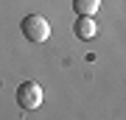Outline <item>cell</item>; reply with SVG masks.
<instances>
[{"label": "cell", "mask_w": 126, "mask_h": 120, "mask_svg": "<svg viewBox=\"0 0 126 120\" xmlns=\"http://www.w3.org/2000/svg\"><path fill=\"white\" fill-rule=\"evenodd\" d=\"M101 9V0H73V11L79 17H93Z\"/></svg>", "instance_id": "obj_4"}, {"label": "cell", "mask_w": 126, "mask_h": 120, "mask_svg": "<svg viewBox=\"0 0 126 120\" xmlns=\"http://www.w3.org/2000/svg\"><path fill=\"white\" fill-rule=\"evenodd\" d=\"M14 98H17L20 109H25V112L39 109L42 106V87L36 84V81H23V84L17 87V92H14Z\"/></svg>", "instance_id": "obj_2"}, {"label": "cell", "mask_w": 126, "mask_h": 120, "mask_svg": "<svg viewBox=\"0 0 126 120\" xmlns=\"http://www.w3.org/2000/svg\"><path fill=\"white\" fill-rule=\"evenodd\" d=\"M20 31H23V36L28 42H45L50 36V22L42 17V14H25L23 22H20Z\"/></svg>", "instance_id": "obj_1"}, {"label": "cell", "mask_w": 126, "mask_h": 120, "mask_svg": "<svg viewBox=\"0 0 126 120\" xmlns=\"http://www.w3.org/2000/svg\"><path fill=\"white\" fill-rule=\"evenodd\" d=\"M95 31H98V28H95V20L93 17H79L76 22H73V34H76L79 39H93Z\"/></svg>", "instance_id": "obj_3"}]
</instances>
